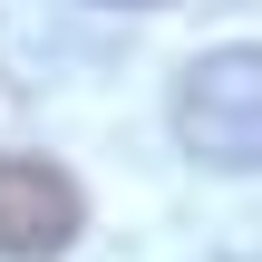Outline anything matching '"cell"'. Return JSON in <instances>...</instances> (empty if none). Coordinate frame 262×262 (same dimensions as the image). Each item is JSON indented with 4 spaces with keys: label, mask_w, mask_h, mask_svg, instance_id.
<instances>
[{
    "label": "cell",
    "mask_w": 262,
    "mask_h": 262,
    "mask_svg": "<svg viewBox=\"0 0 262 262\" xmlns=\"http://www.w3.org/2000/svg\"><path fill=\"white\" fill-rule=\"evenodd\" d=\"M175 146L214 175H262V49H204L175 78Z\"/></svg>",
    "instance_id": "obj_1"
},
{
    "label": "cell",
    "mask_w": 262,
    "mask_h": 262,
    "mask_svg": "<svg viewBox=\"0 0 262 262\" xmlns=\"http://www.w3.org/2000/svg\"><path fill=\"white\" fill-rule=\"evenodd\" d=\"M88 224L78 175H58L49 156H0V262H58Z\"/></svg>",
    "instance_id": "obj_2"
},
{
    "label": "cell",
    "mask_w": 262,
    "mask_h": 262,
    "mask_svg": "<svg viewBox=\"0 0 262 262\" xmlns=\"http://www.w3.org/2000/svg\"><path fill=\"white\" fill-rule=\"evenodd\" d=\"M107 10H165V0H107Z\"/></svg>",
    "instance_id": "obj_3"
}]
</instances>
